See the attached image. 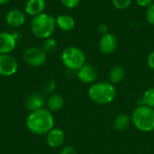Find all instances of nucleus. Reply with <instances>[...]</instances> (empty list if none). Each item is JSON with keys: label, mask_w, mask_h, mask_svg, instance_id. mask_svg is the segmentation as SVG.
Returning a JSON list of instances; mask_svg holds the SVG:
<instances>
[{"label": "nucleus", "mask_w": 154, "mask_h": 154, "mask_svg": "<svg viewBox=\"0 0 154 154\" xmlns=\"http://www.w3.org/2000/svg\"><path fill=\"white\" fill-rule=\"evenodd\" d=\"M132 123L141 132L149 133L154 130V108L147 106H138L133 112Z\"/></svg>", "instance_id": "20e7f679"}, {"label": "nucleus", "mask_w": 154, "mask_h": 154, "mask_svg": "<svg viewBox=\"0 0 154 154\" xmlns=\"http://www.w3.org/2000/svg\"><path fill=\"white\" fill-rule=\"evenodd\" d=\"M46 53H51L53 52L56 49H57V41L51 37L45 39L43 44H42V48Z\"/></svg>", "instance_id": "aec40b11"}, {"label": "nucleus", "mask_w": 154, "mask_h": 154, "mask_svg": "<svg viewBox=\"0 0 154 154\" xmlns=\"http://www.w3.org/2000/svg\"><path fill=\"white\" fill-rule=\"evenodd\" d=\"M54 125V118L51 111L41 108L29 114L26 119V126L34 134H47Z\"/></svg>", "instance_id": "f257e3e1"}, {"label": "nucleus", "mask_w": 154, "mask_h": 154, "mask_svg": "<svg viewBox=\"0 0 154 154\" xmlns=\"http://www.w3.org/2000/svg\"><path fill=\"white\" fill-rule=\"evenodd\" d=\"M45 6V0H28L25 4L24 11L28 15L36 16L43 13Z\"/></svg>", "instance_id": "ddd939ff"}, {"label": "nucleus", "mask_w": 154, "mask_h": 154, "mask_svg": "<svg viewBox=\"0 0 154 154\" xmlns=\"http://www.w3.org/2000/svg\"><path fill=\"white\" fill-rule=\"evenodd\" d=\"M18 61L11 54H0V76L10 77L16 73Z\"/></svg>", "instance_id": "0eeeda50"}, {"label": "nucleus", "mask_w": 154, "mask_h": 154, "mask_svg": "<svg viewBox=\"0 0 154 154\" xmlns=\"http://www.w3.org/2000/svg\"><path fill=\"white\" fill-rule=\"evenodd\" d=\"M138 6L143 8H148L152 4H153L152 0H135Z\"/></svg>", "instance_id": "bb28decb"}, {"label": "nucleus", "mask_w": 154, "mask_h": 154, "mask_svg": "<svg viewBox=\"0 0 154 154\" xmlns=\"http://www.w3.org/2000/svg\"><path fill=\"white\" fill-rule=\"evenodd\" d=\"M112 4L116 9L125 10L131 5L132 0H112Z\"/></svg>", "instance_id": "412c9836"}, {"label": "nucleus", "mask_w": 154, "mask_h": 154, "mask_svg": "<svg viewBox=\"0 0 154 154\" xmlns=\"http://www.w3.org/2000/svg\"><path fill=\"white\" fill-rule=\"evenodd\" d=\"M18 35L16 33H11L7 32H0V54H9L12 52L17 42Z\"/></svg>", "instance_id": "9d476101"}, {"label": "nucleus", "mask_w": 154, "mask_h": 154, "mask_svg": "<svg viewBox=\"0 0 154 154\" xmlns=\"http://www.w3.org/2000/svg\"><path fill=\"white\" fill-rule=\"evenodd\" d=\"M60 154H77V151L73 146L68 145V146H65L61 149Z\"/></svg>", "instance_id": "a878e982"}, {"label": "nucleus", "mask_w": 154, "mask_h": 154, "mask_svg": "<svg viewBox=\"0 0 154 154\" xmlns=\"http://www.w3.org/2000/svg\"><path fill=\"white\" fill-rule=\"evenodd\" d=\"M147 63H148V66L151 69L154 70V51H152L150 53V55L148 56V59H147Z\"/></svg>", "instance_id": "cd10ccee"}, {"label": "nucleus", "mask_w": 154, "mask_h": 154, "mask_svg": "<svg viewBox=\"0 0 154 154\" xmlns=\"http://www.w3.org/2000/svg\"><path fill=\"white\" fill-rule=\"evenodd\" d=\"M97 32H98V33H100L101 34V36L102 35H105V34H106V33H108V26H107V24L106 23H100L98 25H97Z\"/></svg>", "instance_id": "393cba45"}, {"label": "nucleus", "mask_w": 154, "mask_h": 154, "mask_svg": "<svg viewBox=\"0 0 154 154\" xmlns=\"http://www.w3.org/2000/svg\"><path fill=\"white\" fill-rule=\"evenodd\" d=\"M56 82L54 81V80H49V81H47L46 83H45V85H44V92L45 93H47V94H51V93H52L54 90H55V88H56Z\"/></svg>", "instance_id": "b1692460"}, {"label": "nucleus", "mask_w": 154, "mask_h": 154, "mask_svg": "<svg viewBox=\"0 0 154 154\" xmlns=\"http://www.w3.org/2000/svg\"><path fill=\"white\" fill-rule=\"evenodd\" d=\"M81 0H60L61 4L68 9H73L76 8L79 4Z\"/></svg>", "instance_id": "5701e85b"}, {"label": "nucleus", "mask_w": 154, "mask_h": 154, "mask_svg": "<svg viewBox=\"0 0 154 154\" xmlns=\"http://www.w3.org/2000/svg\"><path fill=\"white\" fill-rule=\"evenodd\" d=\"M132 124V118L130 116L122 114L116 117L114 121V126L117 131H125L129 128Z\"/></svg>", "instance_id": "a211bd4d"}, {"label": "nucleus", "mask_w": 154, "mask_h": 154, "mask_svg": "<svg viewBox=\"0 0 154 154\" xmlns=\"http://www.w3.org/2000/svg\"><path fill=\"white\" fill-rule=\"evenodd\" d=\"M11 0H0V5H5L7 3H9Z\"/></svg>", "instance_id": "c85d7f7f"}, {"label": "nucleus", "mask_w": 154, "mask_h": 154, "mask_svg": "<svg viewBox=\"0 0 154 154\" xmlns=\"http://www.w3.org/2000/svg\"><path fill=\"white\" fill-rule=\"evenodd\" d=\"M47 59V53L38 47L27 48L23 52V60L26 64L32 67H41L42 66Z\"/></svg>", "instance_id": "423d86ee"}, {"label": "nucleus", "mask_w": 154, "mask_h": 154, "mask_svg": "<svg viewBox=\"0 0 154 154\" xmlns=\"http://www.w3.org/2000/svg\"><path fill=\"white\" fill-rule=\"evenodd\" d=\"M138 106H147L154 108V88L147 89L142 98L138 101Z\"/></svg>", "instance_id": "6ab92c4d"}, {"label": "nucleus", "mask_w": 154, "mask_h": 154, "mask_svg": "<svg viewBox=\"0 0 154 154\" xmlns=\"http://www.w3.org/2000/svg\"><path fill=\"white\" fill-rule=\"evenodd\" d=\"M125 70L121 66L113 67L108 73L109 82L114 84V85L120 83L125 79Z\"/></svg>", "instance_id": "f3484780"}, {"label": "nucleus", "mask_w": 154, "mask_h": 154, "mask_svg": "<svg viewBox=\"0 0 154 154\" xmlns=\"http://www.w3.org/2000/svg\"><path fill=\"white\" fill-rule=\"evenodd\" d=\"M44 103H45V99L41 94L33 93L31 96H29L28 98L26 99L25 106L29 111L32 112V111L43 108Z\"/></svg>", "instance_id": "2eb2a0df"}, {"label": "nucleus", "mask_w": 154, "mask_h": 154, "mask_svg": "<svg viewBox=\"0 0 154 154\" xmlns=\"http://www.w3.org/2000/svg\"><path fill=\"white\" fill-rule=\"evenodd\" d=\"M89 98L97 105H108L116 97L115 85L110 82L94 83L88 90Z\"/></svg>", "instance_id": "7ed1b4c3"}, {"label": "nucleus", "mask_w": 154, "mask_h": 154, "mask_svg": "<svg viewBox=\"0 0 154 154\" xmlns=\"http://www.w3.org/2000/svg\"><path fill=\"white\" fill-rule=\"evenodd\" d=\"M65 141V133L60 128H52L46 135L47 144L51 148L60 147Z\"/></svg>", "instance_id": "9b49d317"}, {"label": "nucleus", "mask_w": 154, "mask_h": 154, "mask_svg": "<svg viewBox=\"0 0 154 154\" xmlns=\"http://www.w3.org/2000/svg\"><path fill=\"white\" fill-rule=\"evenodd\" d=\"M117 45H118V40L116 36L110 32L102 35L98 43L99 51L104 55H110L114 53L117 48Z\"/></svg>", "instance_id": "6e6552de"}, {"label": "nucleus", "mask_w": 154, "mask_h": 154, "mask_svg": "<svg viewBox=\"0 0 154 154\" xmlns=\"http://www.w3.org/2000/svg\"><path fill=\"white\" fill-rule=\"evenodd\" d=\"M56 18L49 14L42 13L31 21V31L32 34L39 39L50 38L56 29Z\"/></svg>", "instance_id": "f03ea898"}, {"label": "nucleus", "mask_w": 154, "mask_h": 154, "mask_svg": "<svg viewBox=\"0 0 154 154\" xmlns=\"http://www.w3.org/2000/svg\"><path fill=\"white\" fill-rule=\"evenodd\" d=\"M57 27L63 32H70L75 28V19L69 14H60L56 18Z\"/></svg>", "instance_id": "4468645a"}, {"label": "nucleus", "mask_w": 154, "mask_h": 154, "mask_svg": "<svg viewBox=\"0 0 154 154\" xmlns=\"http://www.w3.org/2000/svg\"><path fill=\"white\" fill-rule=\"evenodd\" d=\"M25 14L19 9H12L5 15V22L11 27H20L25 23Z\"/></svg>", "instance_id": "f8f14e48"}, {"label": "nucleus", "mask_w": 154, "mask_h": 154, "mask_svg": "<svg viewBox=\"0 0 154 154\" xmlns=\"http://www.w3.org/2000/svg\"><path fill=\"white\" fill-rule=\"evenodd\" d=\"M145 18L148 23L151 25H154V3L152 4L148 8H146Z\"/></svg>", "instance_id": "4be33fe9"}, {"label": "nucleus", "mask_w": 154, "mask_h": 154, "mask_svg": "<svg viewBox=\"0 0 154 154\" xmlns=\"http://www.w3.org/2000/svg\"><path fill=\"white\" fill-rule=\"evenodd\" d=\"M64 106V98L60 94L51 95L47 100V107L48 110L52 112H57L60 110Z\"/></svg>", "instance_id": "dca6fc26"}, {"label": "nucleus", "mask_w": 154, "mask_h": 154, "mask_svg": "<svg viewBox=\"0 0 154 154\" xmlns=\"http://www.w3.org/2000/svg\"><path fill=\"white\" fill-rule=\"evenodd\" d=\"M63 65L71 71H77L86 63V55L84 51L76 46L65 48L60 55Z\"/></svg>", "instance_id": "39448f33"}, {"label": "nucleus", "mask_w": 154, "mask_h": 154, "mask_svg": "<svg viewBox=\"0 0 154 154\" xmlns=\"http://www.w3.org/2000/svg\"><path fill=\"white\" fill-rule=\"evenodd\" d=\"M98 76L97 69L92 64L85 63L79 69L77 70L78 79L85 84H94Z\"/></svg>", "instance_id": "1a4fd4ad"}]
</instances>
